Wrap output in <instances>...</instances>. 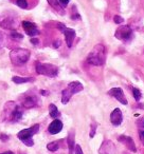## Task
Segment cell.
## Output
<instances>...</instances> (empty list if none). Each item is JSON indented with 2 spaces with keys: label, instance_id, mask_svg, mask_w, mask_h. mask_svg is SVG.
<instances>
[{
  "label": "cell",
  "instance_id": "cell-31",
  "mask_svg": "<svg viewBox=\"0 0 144 154\" xmlns=\"http://www.w3.org/2000/svg\"><path fill=\"white\" fill-rule=\"evenodd\" d=\"M140 138H141L142 143L144 145V131H140Z\"/></svg>",
  "mask_w": 144,
  "mask_h": 154
},
{
  "label": "cell",
  "instance_id": "cell-33",
  "mask_svg": "<svg viewBox=\"0 0 144 154\" xmlns=\"http://www.w3.org/2000/svg\"><path fill=\"white\" fill-rule=\"evenodd\" d=\"M0 154H14L12 151H7V152H3V153H0Z\"/></svg>",
  "mask_w": 144,
  "mask_h": 154
},
{
  "label": "cell",
  "instance_id": "cell-19",
  "mask_svg": "<svg viewBox=\"0 0 144 154\" xmlns=\"http://www.w3.org/2000/svg\"><path fill=\"white\" fill-rule=\"evenodd\" d=\"M0 26H2V28L5 29H15V26H14V23L11 21V20H5V21H2L1 23H0Z\"/></svg>",
  "mask_w": 144,
  "mask_h": 154
},
{
  "label": "cell",
  "instance_id": "cell-11",
  "mask_svg": "<svg viewBox=\"0 0 144 154\" xmlns=\"http://www.w3.org/2000/svg\"><path fill=\"white\" fill-rule=\"evenodd\" d=\"M100 154H114L116 153V147L110 140H106L100 148Z\"/></svg>",
  "mask_w": 144,
  "mask_h": 154
},
{
  "label": "cell",
  "instance_id": "cell-34",
  "mask_svg": "<svg viewBox=\"0 0 144 154\" xmlns=\"http://www.w3.org/2000/svg\"><path fill=\"white\" fill-rule=\"evenodd\" d=\"M40 93H41V94H43V95H48V92H47V91L41 90V91H40Z\"/></svg>",
  "mask_w": 144,
  "mask_h": 154
},
{
  "label": "cell",
  "instance_id": "cell-29",
  "mask_svg": "<svg viewBox=\"0 0 144 154\" xmlns=\"http://www.w3.org/2000/svg\"><path fill=\"white\" fill-rule=\"evenodd\" d=\"M3 40H5V37H3V34L1 32H0V48L2 47L3 45Z\"/></svg>",
  "mask_w": 144,
  "mask_h": 154
},
{
  "label": "cell",
  "instance_id": "cell-8",
  "mask_svg": "<svg viewBox=\"0 0 144 154\" xmlns=\"http://www.w3.org/2000/svg\"><path fill=\"white\" fill-rule=\"evenodd\" d=\"M108 94L110 96H114V98H117L121 103L123 105H127V99L124 95V92L121 88H112L111 90L108 91Z\"/></svg>",
  "mask_w": 144,
  "mask_h": 154
},
{
  "label": "cell",
  "instance_id": "cell-12",
  "mask_svg": "<svg viewBox=\"0 0 144 154\" xmlns=\"http://www.w3.org/2000/svg\"><path fill=\"white\" fill-rule=\"evenodd\" d=\"M118 139H119V141H121L122 143H124V145L126 146L130 151H133V152L137 151V149H136V145H135V143H133V140L131 137L125 136V135H121V136H119Z\"/></svg>",
  "mask_w": 144,
  "mask_h": 154
},
{
  "label": "cell",
  "instance_id": "cell-32",
  "mask_svg": "<svg viewBox=\"0 0 144 154\" xmlns=\"http://www.w3.org/2000/svg\"><path fill=\"white\" fill-rule=\"evenodd\" d=\"M31 42H32L33 45H37V43H38V40H37V39L32 38V39H31Z\"/></svg>",
  "mask_w": 144,
  "mask_h": 154
},
{
  "label": "cell",
  "instance_id": "cell-24",
  "mask_svg": "<svg viewBox=\"0 0 144 154\" xmlns=\"http://www.w3.org/2000/svg\"><path fill=\"white\" fill-rule=\"evenodd\" d=\"M11 36L15 39H22L24 38V35L20 34V33H17V32H12L11 33Z\"/></svg>",
  "mask_w": 144,
  "mask_h": 154
},
{
  "label": "cell",
  "instance_id": "cell-4",
  "mask_svg": "<svg viewBox=\"0 0 144 154\" xmlns=\"http://www.w3.org/2000/svg\"><path fill=\"white\" fill-rule=\"evenodd\" d=\"M36 73L40 75H45L48 77H55L58 74V68L54 64L51 63H41V62H37L36 66Z\"/></svg>",
  "mask_w": 144,
  "mask_h": 154
},
{
  "label": "cell",
  "instance_id": "cell-17",
  "mask_svg": "<svg viewBox=\"0 0 144 154\" xmlns=\"http://www.w3.org/2000/svg\"><path fill=\"white\" fill-rule=\"evenodd\" d=\"M22 117V110L20 109L19 106H16V108L14 109L13 113L11 115V120L12 122H17Z\"/></svg>",
  "mask_w": 144,
  "mask_h": 154
},
{
  "label": "cell",
  "instance_id": "cell-36",
  "mask_svg": "<svg viewBox=\"0 0 144 154\" xmlns=\"http://www.w3.org/2000/svg\"><path fill=\"white\" fill-rule=\"evenodd\" d=\"M123 154H129V153H127V152H124V153H123Z\"/></svg>",
  "mask_w": 144,
  "mask_h": 154
},
{
  "label": "cell",
  "instance_id": "cell-35",
  "mask_svg": "<svg viewBox=\"0 0 144 154\" xmlns=\"http://www.w3.org/2000/svg\"><path fill=\"white\" fill-rule=\"evenodd\" d=\"M142 127H144V122H142Z\"/></svg>",
  "mask_w": 144,
  "mask_h": 154
},
{
  "label": "cell",
  "instance_id": "cell-3",
  "mask_svg": "<svg viewBox=\"0 0 144 154\" xmlns=\"http://www.w3.org/2000/svg\"><path fill=\"white\" fill-rule=\"evenodd\" d=\"M84 89L83 85L80 82H72L68 85L66 89H64L62 92V103L64 105H67L68 101L70 100V98L72 97V95L76 94V93L81 92Z\"/></svg>",
  "mask_w": 144,
  "mask_h": 154
},
{
  "label": "cell",
  "instance_id": "cell-20",
  "mask_svg": "<svg viewBox=\"0 0 144 154\" xmlns=\"http://www.w3.org/2000/svg\"><path fill=\"white\" fill-rule=\"evenodd\" d=\"M47 148H48V150H49V151L54 152V151H56V150H57L58 148H59V145H58L57 141H52V143H48Z\"/></svg>",
  "mask_w": 144,
  "mask_h": 154
},
{
  "label": "cell",
  "instance_id": "cell-14",
  "mask_svg": "<svg viewBox=\"0 0 144 154\" xmlns=\"http://www.w3.org/2000/svg\"><path fill=\"white\" fill-rule=\"evenodd\" d=\"M22 105H24V108H28V109H29V108H33V107H35V106L37 105V99L35 98L34 96H28L24 100Z\"/></svg>",
  "mask_w": 144,
  "mask_h": 154
},
{
  "label": "cell",
  "instance_id": "cell-2",
  "mask_svg": "<svg viewBox=\"0 0 144 154\" xmlns=\"http://www.w3.org/2000/svg\"><path fill=\"white\" fill-rule=\"evenodd\" d=\"M30 55V51L27 49H14L10 52V59L15 66H21L28 61Z\"/></svg>",
  "mask_w": 144,
  "mask_h": 154
},
{
  "label": "cell",
  "instance_id": "cell-26",
  "mask_svg": "<svg viewBox=\"0 0 144 154\" xmlns=\"http://www.w3.org/2000/svg\"><path fill=\"white\" fill-rule=\"evenodd\" d=\"M95 131H97V124L91 125V131H90V137H93L95 134Z\"/></svg>",
  "mask_w": 144,
  "mask_h": 154
},
{
  "label": "cell",
  "instance_id": "cell-25",
  "mask_svg": "<svg viewBox=\"0 0 144 154\" xmlns=\"http://www.w3.org/2000/svg\"><path fill=\"white\" fill-rule=\"evenodd\" d=\"M114 22H116L117 24H121L122 22H124V19H123L121 16H118V15H116L114 17Z\"/></svg>",
  "mask_w": 144,
  "mask_h": 154
},
{
  "label": "cell",
  "instance_id": "cell-30",
  "mask_svg": "<svg viewBox=\"0 0 144 154\" xmlns=\"http://www.w3.org/2000/svg\"><path fill=\"white\" fill-rule=\"evenodd\" d=\"M0 139H1V140H2V141H7L8 139H9V136H8V135L2 134V135H1V136H0Z\"/></svg>",
  "mask_w": 144,
  "mask_h": 154
},
{
  "label": "cell",
  "instance_id": "cell-13",
  "mask_svg": "<svg viewBox=\"0 0 144 154\" xmlns=\"http://www.w3.org/2000/svg\"><path fill=\"white\" fill-rule=\"evenodd\" d=\"M62 122L59 119H54L49 125L48 130H49V132L51 134H57V133H59L62 131Z\"/></svg>",
  "mask_w": 144,
  "mask_h": 154
},
{
  "label": "cell",
  "instance_id": "cell-21",
  "mask_svg": "<svg viewBox=\"0 0 144 154\" xmlns=\"http://www.w3.org/2000/svg\"><path fill=\"white\" fill-rule=\"evenodd\" d=\"M133 97H135V99H136L137 101H139L140 99H141L142 94H141V91H140L139 89L133 88Z\"/></svg>",
  "mask_w": 144,
  "mask_h": 154
},
{
  "label": "cell",
  "instance_id": "cell-15",
  "mask_svg": "<svg viewBox=\"0 0 144 154\" xmlns=\"http://www.w3.org/2000/svg\"><path fill=\"white\" fill-rule=\"evenodd\" d=\"M33 80H34V78H32V77H20V76L12 77V82L17 85L26 84V82H33Z\"/></svg>",
  "mask_w": 144,
  "mask_h": 154
},
{
  "label": "cell",
  "instance_id": "cell-6",
  "mask_svg": "<svg viewBox=\"0 0 144 154\" xmlns=\"http://www.w3.org/2000/svg\"><path fill=\"white\" fill-rule=\"evenodd\" d=\"M59 30L62 32V34L65 35V39H66V43L68 45V48H71L73 45V40L75 38V31L73 29L66 28L64 24H59L58 26Z\"/></svg>",
  "mask_w": 144,
  "mask_h": 154
},
{
  "label": "cell",
  "instance_id": "cell-1",
  "mask_svg": "<svg viewBox=\"0 0 144 154\" xmlns=\"http://www.w3.org/2000/svg\"><path fill=\"white\" fill-rule=\"evenodd\" d=\"M87 62L92 66H103L105 62V48L103 45H97L87 56Z\"/></svg>",
  "mask_w": 144,
  "mask_h": 154
},
{
  "label": "cell",
  "instance_id": "cell-23",
  "mask_svg": "<svg viewBox=\"0 0 144 154\" xmlns=\"http://www.w3.org/2000/svg\"><path fill=\"white\" fill-rule=\"evenodd\" d=\"M48 1H49V3L55 10H57V11H59V10H60V7H59V5H58V3H59V2H58V0H48Z\"/></svg>",
  "mask_w": 144,
  "mask_h": 154
},
{
  "label": "cell",
  "instance_id": "cell-5",
  "mask_svg": "<svg viewBox=\"0 0 144 154\" xmlns=\"http://www.w3.org/2000/svg\"><path fill=\"white\" fill-rule=\"evenodd\" d=\"M38 130H39V125H34V126L31 127V128L24 129V130H21L20 132H18L17 137L24 143V141L29 140V139H32V136L34 134H36V133L38 132Z\"/></svg>",
  "mask_w": 144,
  "mask_h": 154
},
{
  "label": "cell",
  "instance_id": "cell-27",
  "mask_svg": "<svg viewBox=\"0 0 144 154\" xmlns=\"http://www.w3.org/2000/svg\"><path fill=\"white\" fill-rule=\"evenodd\" d=\"M74 152H75V154H84V153H83V150H82V148H81L80 145L75 146V150H74Z\"/></svg>",
  "mask_w": 144,
  "mask_h": 154
},
{
  "label": "cell",
  "instance_id": "cell-18",
  "mask_svg": "<svg viewBox=\"0 0 144 154\" xmlns=\"http://www.w3.org/2000/svg\"><path fill=\"white\" fill-rule=\"evenodd\" d=\"M49 114L52 118H57V117H59V115H60L57 107H56L55 105H53V103H50L49 105Z\"/></svg>",
  "mask_w": 144,
  "mask_h": 154
},
{
  "label": "cell",
  "instance_id": "cell-28",
  "mask_svg": "<svg viewBox=\"0 0 144 154\" xmlns=\"http://www.w3.org/2000/svg\"><path fill=\"white\" fill-rule=\"evenodd\" d=\"M58 2H59V5H62V7H66V5H68V3L70 2V0H58Z\"/></svg>",
  "mask_w": 144,
  "mask_h": 154
},
{
  "label": "cell",
  "instance_id": "cell-7",
  "mask_svg": "<svg viewBox=\"0 0 144 154\" xmlns=\"http://www.w3.org/2000/svg\"><path fill=\"white\" fill-rule=\"evenodd\" d=\"M133 34V31L129 26H121L116 31V37L120 40H127Z\"/></svg>",
  "mask_w": 144,
  "mask_h": 154
},
{
  "label": "cell",
  "instance_id": "cell-9",
  "mask_svg": "<svg viewBox=\"0 0 144 154\" xmlns=\"http://www.w3.org/2000/svg\"><path fill=\"white\" fill-rule=\"evenodd\" d=\"M22 28H24V32L29 35V36L33 37V36H36V35L39 34V31L37 29L36 24L33 23V22L30 21H22Z\"/></svg>",
  "mask_w": 144,
  "mask_h": 154
},
{
  "label": "cell",
  "instance_id": "cell-22",
  "mask_svg": "<svg viewBox=\"0 0 144 154\" xmlns=\"http://www.w3.org/2000/svg\"><path fill=\"white\" fill-rule=\"evenodd\" d=\"M16 3H17L18 7L21 8V9L26 10L27 8H28V1H27V0H16Z\"/></svg>",
  "mask_w": 144,
  "mask_h": 154
},
{
  "label": "cell",
  "instance_id": "cell-16",
  "mask_svg": "<svg viewBox=\"0 0 144 154\" xmlns=\"http://www.w3.org/2000/svg\"><path fill=\"white\" fill-rule=\"evenodd\" d=\"M68 146H69V152L70 154L73 153V151L75 150V143H74V131H71L69 133L68 136Z\"/></svg>",
  "mask_w": 144,
  "mask_h": 154
},
{
  "label": "cell",
  "instance_id": "cell-10",
  "mask_svg": "<svg viewBox=\"0 0 144 154\" xmlns=\"http://www.w3.org/2000/svg\"><path fill=\"white\" fill-rule=\"evenodd\" d=\"M123 122V114L119 108H116L110 114V122L114 126H120Z\"/></svg>",
  "mask_w": 144,
  "mask_h": 154
}]
</instances>
